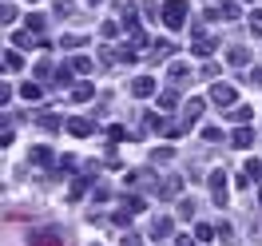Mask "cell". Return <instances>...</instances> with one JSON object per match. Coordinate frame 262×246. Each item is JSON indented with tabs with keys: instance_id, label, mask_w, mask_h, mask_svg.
Wrapping results in <instances>:
<instances>
[{
	"instance_id": "6da1fadb",
	"label": "cell",
	"mask_w": 262,
	"mask_h": 246,
	"mask_svg": "<svg viewBox=\"0 0 262 246\" xmlns=\"http://www.w3.org/2000/svg\"><path fill=\"white\" fill-rule=\"evenodd\" d=\"M187 16H191L187 0H167V4H163V24L171 28V32H179L183 24H187Z\"/></svg>"
},
{
	"instance_id": "7a4b0ae2",
	"label": "cell",
	"mask_w": 262,
	"mask_h": 246,
	"mask_svg": "<svg viewBox=\"0 0 262 246\" xmlns=\"http://www.w3.org/2000/svg\"><path fill=\"white\" fill-rule=\"evenodd\" d=\"M211 198L214 207H227V171H211Z\"/></svg>"
},
{
	"instance_id": "3957f363",
	"label": "cell",
	"mask_w": 262,
	"mask_h": 246,
	"mask_svg": "<svg viewBox=\"0 0 262 246\" xmlns=\"http://www.w3.org/2000/svg\"><path fill=\"white\" fill-rule=\"evenodd\" d=\"M211 99L219 103V107H234V99H238V96H234V87H230V83H214V87H211Z\"/></svg>"
},
{
	"instance_id": "277c9868",
	"label": "cell",
	"mask_w": 262,
	"mask_h": 246,
	"mask_svg": "<svg viewBox=\"0 0 262 246\" xmlns=\"http://www.w3.org/2000/svg\"><path fill=\"white\" fill-rule=\"evenodd\" d=\"M68 131L76 135V139H83V135H92V131H96V123H92V119H80V115H76V119H68Z\"/></svg>"
},
{
	"instance_id": "5b68a950",
	"label": "cell",
	"mask_w": 262,
	"mask_h": 246,
	"mask_svg": "<svg viewBox=\"0 0 262 246\" xmlns=\"http://www.w3.org/2000/svg\"><path fill=\"white\" fill-rule=\"evenodd\" d=\"M199 115H203V99H187V107H183V127L199 123Z\"/></svg>"
},
{
	"instance_id": "8992f818",
	"label": "cell",
	"mask_w": 262,
	"mask_h": 246,
	"mask_svg": "<svg viewBox=\"0 0 262 246\" xmlns=\"http://www.w3.org/2000/svg\"><path fill=\"white\" fill-rule=\"evenodd\" d=\"M187 76H191V68L183 64V60H171V68H167V80H171V83H187Z\"/></svg>"
},
{
	"instance_id": "52a82bcc",
	"label": "cell",
	"mask_w": 262,
	"mask_h": 246,
	"mask_svg": "<svg viewBox=\"0 0 262 246\" xmlns=\"http://www.w3.org/2000/svg\"><path fill=\"white\" fill-rule=\"evenodd\" d=\"M238 16H243L238 0H223V4H219V20H238Z\"/></svg>"
},
{
	"instance_id": "ba28073f",
	"label": "cell",
	"mask_w": 262,
	"mask_h": 246,
	"mask_svg": "<svg viewBox=\"0 0 262 246\" xmlns=\"http://www.w3.org/2000/svg\"><path fill=\"white\" fill-rule=\"evenodd\" d=\"M191 52H195L199 60H207V56L214 52V40H207V36H195V44H191Z\"/></svg>"
},
{
	"instance_id": "9c48e42d",
	"label": "cell",
	"mask_w": 262,
	"mask_h": 246,
	"mask_svg": "<svg viewBox=\"0 0 262 246\" xmlns=\"http://www.w3.org/2000/svg\"><path fill=\"white\" fill-rule=\"evenodd\" d=\"M227 64L246 68V64H250V52H246V48H227Z\"/></svg>"
},
{
	"instance_id": "30bf717a",
	"label": "cell",
	"mask_w": 262,
	"mask_h": 246,
	"mask_svg": "<svg viewBox=\"0 0 262 246\" xmlns=\"http://www.w3.org/2000/svg\"><path fill=\"white\" fill-rule=\"evenodd\" d=\"M131 92H135V96H139V99L155 96V80H147V76H143V80H135V83H131Z\"/></svg>"
},
{
	"instance_id": "8fae6325",
	"label": "cell",
	"mask_w": 262,
	"mask_h": 246,
	"mask_svg": "<svg viewBox=\"0 0 262 246\" xmlns=\"http://www.w3.org/2000/svg\"><path fill=\"white\" fill-rule=\"evenodd\" d=\"M230 143H234V147H250V143H254V131H250V127H246V123H243L238 131L230 135Z\"/></svg>"
},
{
	"instance_id": "7c38bea8",
	"label": "cell",
	"mask_w": 262,
	"mask_h": 246,
	"mask_svg": "<svg viewBox=\"0 0 262 246\" xmlns=\"http://www.w3.org/2000/svg\"><path fill=\"white\" fill-rule=\"evenodd\" d=\"M171 230H175V222H171V218H155V222H151V234H155V238H167V234H171Z\"/></svg>"
},
{
	"instance_id": "4fadbf2b",
	"label": "cell",
	"mask_w": 262,
	"mask_h": 246,
	"mask_svg": "<svg viewBox=\"0 0 262 246\" xmlns=\"http://www.w3.org/2000/svg\"><path fill=\"white\" fill-rule=\"evenodd\" d=\"M230 123H250V115H254V111H250V107H246V103H234V107H230Z\"/></svg>"
},
{
	"instance_id": "5bb4252c",
	"label": "cell",
	"mask_w": 262,
	"mask_h": 246,
	"mask_svg": "<svg viewBox=\"0 0 262 246\" xmlns=\"http://www.w3.org/2000/svg\"><path fill=\"white\" fill-rule=\"evenodd\" d=\"M88 187H92V175H80V179L72 183V191H68V198H72V203H76V198H80L83 191H88Z\"/></svg>"
},
{
	"instance_id": "9a60e30c",
	"label": "cell",
	"mask_w": 262,
	"mask_h": 246,
	"mask_svg": "<svg viewBox=\"0 0 262 246\" xmlns=\"http://www.w3.org/2000/svg\"><path fill=\"white\" fill-rule=\"evenodd\" d=\"M171 52H175V44H171V40H159V44L151 48V60H167Z\"/></svg>"
},
{
	"instance_id": "2e32d148",
	"label": "cell",
	"mask_w": 262,
	"mask_h": 246,
	"mask_svg": "<svg viewBox=\"0 0 262 246\" xmlns=\"http://www.w3.org/2000/svg\"><path fill=\"white\" fill-rule=\"evenodd\" d=\"M4 68H8V72H20V68H24V56H20V52H4Z\"/></svg>"
},
{
	"instance_id": "e0dca14e",
	"label": "cell",
	"mask_w": 262,
	"mask_h": 246,
	"mask_svg": "<svg viewBox=\"0 0 262 246\" xmlns=\"http://www.w3.org/2000/svg\"><path fill=\"white\" fill-rule=\"evenodd\" d=\"M72 72H76V76H88V72H92V60H88V56H72Z\"/></svg>"
},
{
	"instance_id": "ac0fdd59",
	"label": "cell",
	"mask_w": 262,
	"mask_h": 246,
	"mask_svg": "<svg viewBox=\"0 0 262 246\" xmlns=\"http://www.w3.org/2000/svg\"><path fill=\"white\" fill-rule=\"evenodd\" d=\"M179 191H183V179H167L163 187H159V195H163V198H175Z\"/></svg>"
},
{
	"instance_id": "d6986e66",
	"label": "cell",
	"mask_w": 262,
	"mask_h": 246,
	"mask_svg": "<svg viewBox=\"0 0 262 246\" xmlns=\"http://www.w3.org/2000/svg\"><path fill=\"white\" fill-rule=\"evenodd\" d=\"M96 96V87H92V83H80V87H72V99H76V103H83V99H92Z\"/></svg>"
},
{
	"instance_id": "ffe728a7",
	"label": "cell",
	"mask_w": 262,
	"mask_h": 246,
	"mask_svg": "<svg viewBox=\"0 0 262 246\" xmlns=\"http://www.w3.org/2000/svg\"><path fill=\"white\" fill-rule=\"evenodd\" d=\"M20 96H24V99H40V96H44V87H40V83H20Z\"/></svg>"
},
{
	"instance_id": "44dd1931",
	"label": "cell",
	"mask_w": 262,
	"mask_h": 246,
	"mask_svg": "<svg viewBox=\"0 0 262 246\" xmlns=\"http://www.w3.org/2000/svg\"><path fill=\"white\" fill-rule=\"evenodd\" d=\"M8 40H12V48H32V32H12Z\"/></svg>"
},
{
	"instance_id": "7402d4cb",
	"label": "cell",
	"mask_w": 262,
	"mask_h": 246,
	"mask_svg": "<svg viewBox=\"0 0 262 246\" xmlns=\"http://www.w3.org/2000/svg\"><path fill=\"white\" fill-rule=\"evenodd\" d=\"M214 234H219V230H211L207 222H199V227H195V238H199V242H211Z\"/></svg>"
},
{
	"instance_id": "603a6c76",
	"label": "cell",
	"mask_w": 262,
	"mask_h": 246,
	"mask_svg": "<svg viewBox=\"0 0 262 246\" xmlns=\"http://www.w3.org/2000/svg\"><path fill=\"white\" fill-rule=\"evenodd\" d=\"M52 12H56V16H72V12H76V4H72V0H56V8H52Z\"/></svg>"
},
{
	"instance_id": "cb8c5ba5",
	"label": "cell",
	"mask_w": 262,
	"mask_h": 246,
	"mask_svg": "<svg viewBox=\"0 0 262 246\" xmlns=\"http://www.w3.org/2000/svg\"><path fill=\"white\" fill-rule=\"evenodd\" d=\"M250 32L262 36V8H254V12H250Z\"/></svg>"
},
{
	"instance_id": "d4e9b609",
	"label": "cell",
	"mask_w": 262,
	"mask_h": 246,
	"mask_svg": "<svg viewBox=\"0 0 262 246\" xmlns=\"http://www.w3.org/2000/svg\"><path fill=\"white\" fill-rule=\"evenodd\" d=\"M60 44H64V48H88V40H83V36H64Z\"/></svg>"
},
{
	"instance_id": "484cf974",
	"label": "cell",
	"mask_w": 262,
	"mask_h": 246,
	"mask_svg": "<svg viewBox=\"0 0 262 246\" xmlns=\"http://www.w3.org/2000/svg\"><path fill=\"white\" fill-rule=\"evenodd\" d=\"M219 72H223V68L214 64V60H207V64H203V80H214V76H219Z\"/></svg>"
},
{
	"instance_id": "4316f807",
	"label": "cell",
	"mask_w": 262,
	"mask_h": 246,
	"mask_svg": "<svg viewBox=\"0 0 262 246\" xmlns=\"http://www.w3.org/2000/svg\"><path fill=\"white\" fill-rule=\"evenodd\" d=\"M203 139H207V143H219V139H223V131H219V127H211V123H207V127H203Z\"/></svg>"
},
{
	"instance_id": "83f0119b",
	"label": "cell",
	"mask_w": 262,
	"mask_h": 246,
	"mask_svg": "<svg viewBox=\"0 0 262 246\" xmlns=\"http://www.w3.org/2000/svg\"><path fill=\"white\" fill-rule=\"evenodd\" d=\"M40 127H44V131H56V127H60V119H56V115H40Z\"/></svg>"
},
{
	"instance_id": "f1b7e54d",
	"label": "cell",
	"mask_w": 262,
	"mask_h": 246,
	"mask_svg": "<svg viewBox=\"0 0 262 246\" xmlns=\"http://www.w3.org/2000/svg\"><path fill=\"white\" fill-rule=\"evenodd\" d=\"M48 159H52L48 147H36V151H32V163H48Z\"/></svg>"
},
{
	"instance_id": "f546056e",
	"label": "cell",
	"mask_w": 262,
	"mask_h": 246,
	"mask_svg": "<svg viewBox=\"0 0 262 246\" xmlns=\"http://www.w3.org/2000/svg\"><path fill=\"white\" fill-rule=\"evenodd\" d=\"M171 155H175V151H171V147H159V151H155V155H151V159H155V163H167Z\"/></svg>"
},
{
	"instance_id": "4dcf8cb0",
	"label": "cell",
	"mask_w": 262,
	"mask_h": 246,
	"mask_svg": "<svg viewBox=\"0 0 262 246\" xmlns=\"http://www.w3.org/2000/svg\"><path fill=\"white\" fill-rule=\"evenodd\" d=\"M28 32H44V16H28Z\"/></svg>"
},
{
	"instance_id": "1f68e13d",
	"label": "cell",
	"mask_w": 262,
	"mask_h": 246,
	"mask_svg": "<svg viewBox=\"0 0 262 246\" xmlns=\"http://www.w3.org/2000/svg\"><path fill=\"white\" fill-rule=\"evenodd\" d=\"M112 222H115V227H127V222H131V211H119V214H112Z\"/></svg>"
},
{
	"instance_id": "d6a6232c",
	"label": "cell",
	"mask_w": 262,
	"mask_h": 246,
	"mask_svg": "<svg viewBox=\"0 0 262 246\" xmlns=\"http://www.w3.org/2000/svg\"><path fill=\"white\" fill-rule=\"evenodd\" d=\"M48 72H52V60H40V64H36V76H40V80H44Z\"/></svg>"
},
{
	"instance_id": "836d02e7",
	"label": "cell",
	"mask_w": 262,
	"mask_h": 246,
	"mask_svg": "<svg viewBox=\"0 0 262 246\" xmlns=\"http://www.w3.org/2000/svg\"><path fill=\"white\" fill-rule=\"evenodd\" d=\"M179 214L183 218H195V203H179Z\"/></svg>"
},
{
	"instance_id": "e575fe53",
	"label": "cell",
	"mask_w": 262,
	"mask_h": 246,
	"mask_svg": "<svg viewBox=\"0 0 262 246\" xmlns=\"http://www.w3.org/2000/svg\"><path fill=\"white\" fill-rule=\"evenodd\" d=\"M123 135H127V131H123V127H107V139H112V143H119Z\"/></svg>"
},
{
	"instance_id": "d590c367",
	"label": "cell",
	"mask_w": 262,
	"mask_h": 246,
	"mask_svg": "<svg viewBox=\"0 0 262 246\" xmlns=\"http://www.w3.org/2000/svg\"><path fill=\"white\" fill-rule=\"evenodd\" d=\"M123 246H143V238H139V234H127V238H123Z\"/></svg>"
},
{
	"instance_id": "8d00e7d4",
	"label": "cell",
	"mask_w": 262,
	"mask_h": 246,
	"mask_svg": "<svg viewBox=\"0 0 262 246\" xmlns=\"http://www.w3.org/2000/svg\"><path fill=\"white\" fill-rule=\"evenodd\" d=\"M250 83H262V68H250Z\"/></svg>"
},
{
	"instance_id": "74e56055",
	"label": "cell",
	"mask_w": 262,
	"mask_h": 246,
	"mask_svg": "<svg viewBox=\"0 0 262 246\" xmlns=\"http://www.w3.org/2000/svg\"><path fill=\"white\" fill-rule=\"evenodd\" d=\"M88 4H92V8H96V4H99V0H88Z\"/></svg>"
},
{
	"instance_id": "f35d334b",
	"label": "cell",
	"mask_w": 262,
	"mask_h": 246,
	"mask_svg": "<svg viewBox=\"0 0 262 246\" xmlns=\"http://www.w3.org/2000/svg\"><path fill=\"white\" fill-rule=\"evenodd\" d=\"M28 4H36V0H28Z\"/></svg>"
},
{
	"instance_id": "ab89813d",
	"label": "cell",
	"mask_w": 262,
	"mask_h": 246,
	"mask_svg": "<svg viewBox=\"0 0 262 246\" xmlns=\"http://www.w3.org/2000/svg\"><path fill=\"white\" fill-rule=\"evenodd\" d=\"M258 198H262V195H258Z\"/></svg>"
}]
</instances>
